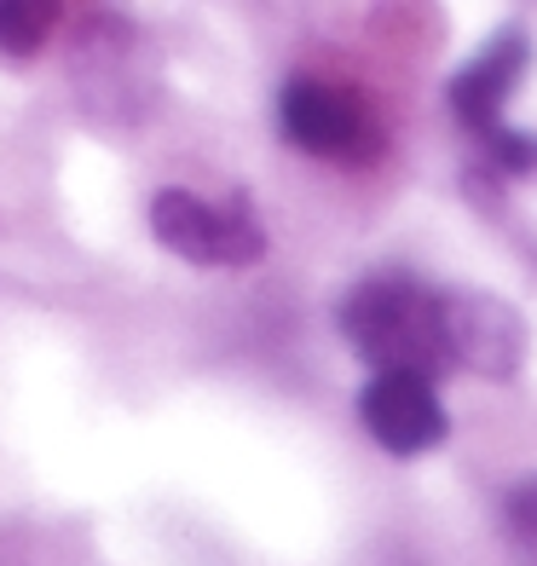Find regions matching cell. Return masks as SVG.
Wrapping results in <instances>:
<instances>
[{
    "mask_svg": "<svg viewBox=\"0 0 537 566\" xmlns=\"http://www.w3.org/2000/svg\"><path fill=\"white\" fill-rule=\"evenodd\" d=\"M336 324H341L347 347L376 376L399 370V376L440 381L456 370L445 290H433V283H422L411 272H376L365 283H352L336 306Z\"/></svg>",
    "mask_w": 537,
    "mask_h": 566,
    "instance_id": "obj_1",
    "label": "cell"
},
{
    "mask_svg": "<svg viewBox=\"0 0 537 566\" xmlns=\"http://www.w3.org/2000/svg\"><path fill=\"white\" fill-rule=\"evenodd\" d=\"M277 134L306 157L347 168L376 163L388 145V127H381L370 98L347 82H329V75H289L277 87Z\"/></svg>",
    "mask_w": 537,
    "mask_h": 566,
    "instance_id": "obj_2",
    "label": "cell"
},
{
    "mask_svg": "<svg viewBox=\"0 0 537 566\" xmlns=\"http://www.w3.org/2000/svg\"><path fill=\"white\" fill-rule=\"evenodd\" d=\"M150 238L191 266H254L266 254V226L243 191L209 202L186 186H168L150 197Z\"/></svg>",
    "mask_w": 537,
    "mask_h": 566,
    "instance_id": "obj_3",
    "label": "cell"
},
{
    "mask_svg": "<svg viewBox=\"0 0 537 566\" xmlns=\"http://www.w3.org/2000/svg\"><path fill=\"white\" fill-rule=\"evenodd\" d=\"M358 422H365V433L393 451V457H422L433 446H445L451 433V417L440 394H433V381L422 376H399V370H381L365 381V394H358Z\"/></svg>",
    "mask_w": 537,
    "mask_h": 566,
    "instance_id": "obj_4",
    "label": "cell"
},
{
    "mask_svg": "<svg viewBox=\"0 0 537 566\" xmlns=\"http://www.w3.org/2000/svg\"><path fill=\"white\" fill-rule=\"evenodd\" d=\"M531 70V41L520 30H503L480 46V53L451 75V116L468 127L474 139H492L503 122V105L515 98L520 75Z\"/></svg>",
    "mask_w": 537,
    "mask_h": 566,
    "instance_id": "obj_5",
    "label": "cell"
},
{
    "mask_svg": "<svg viewBox=\"0 0 537 566\" xmlns=\"http://www.w3.org/2000/svg\"><path fill=\"white\" fill-rule=\"evenodd\" d=\"M451 306V347H456V370H480V376H515L526 358V324L508 301L480 295V290H445Z\"/></svg>",
    "mask_w": 537,
    "mask_h": 566,
    "instance_id": "obj_6",
    "label": "cell"
},
{
    "mask_svg": "<svg viewBox=\"0 0 537 566\" xmlns=\"http://www.w3.org/2000/svg\"><path fill=\"white\" fill-rule=\"evenodd\" d=\"M64 7L59 0H0V59H35L46 53Z\"/></svg>",
    "mask_w": 537,
    "mask_h": 566,
    "instance_id": "obj_7",
    "label": "cell"
},
{
    "mask_svg": "<svg viewBox=\"0 0 537 566\" xmlns=\"http://www.w3.org/2000/svg\"><path fill=\"white\" fill-rule=\"evenodd\" d=\"M503 526H508V544L520 549V560L537 566V480H520L503 497Z\"/></svg>",
    "mask_w": 537,
    "mask_h": 566,
    "instance_id": "obj_8",
    "label": "cell"
},
{
    "mask_svg": "<svg viewBox=\"0 0 537 566\" xmlns=\"http://www.w3.org/2000/svg\"><path fill=\"white\" fill-rule=\"evenodd\" d=\"M485 150H492V163H497L503 174H515V179L537 174V134H520V127H497V134L485 139Z\"/></svg>",
    "mask_w": 537,
    "mask_h": 566,
    "instance_id": "obj_9",
    "label": "cell"
}]
</instances>
